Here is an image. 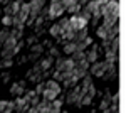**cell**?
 <instances>
[{
	"label": "cell",
	"mask_w": 126,
	"mask_h": 113,
	"mask_svg": "<svg viewBox=\"0 0 126 113\" xmlns=\"http://www.w3.org/2000/svg\"><path fill=\"white\" fill-rule=\"evenodd\" d=\"M10 93L14 96H22L25 93V81H19V83H14L10 86Z\"/></svg>",
	"instance_id": "obj_7"
},
{
	"label": "cell",
	"mask_w": 126,
	"mask_h": 113,
	"mask_svg": "<svg viewBox=\"0 0 126 113\" xmlns=\"http://www.w3.org/2000/svg\"><path fill=\"white\" fill-rule=\"evenodd\" d=\"M24 63H27V56H20L19 57V64H24Z\"/></svg>",
	"instance_id": "obj_31"
},
{
	"label": "cell",
	"mask_w": 126,
	"mask_h": 113,
	"mask_svg": "<svg viewBox=\"0 0 126 113\" xmlns=\"http://www.w3.org/2000/svg\"><path fill=\"white\" fill-rule=\"evenodd\" d=\"M44 51H46V47L42 46V44H34V46H30V52H32V54H37V56H40Z\"/></svg>",
	"instance_id": "obj_19"
},
{
	"label": "cell",
	"mask_w": 126,
	"mask_h": 113,
	"mask_svg": "<svg viewBox=\"0 0 126 113\" xmlns=\"http://www.w3.org/2000/svg\"><path fill=\"white\" fill-rule=\"evenodd\" d=\"M71 59L74 61V64H79L81 61H86V52H81V51H76L72 56H71Z\"/></svg>",
	"instance_id": "obj_17"
},
{
	"label": "cell",
	"mask_w": 126,
	"mask_h": 113,
	"mask_svg": "<svg viewBox=\"0 0 126 113\" xmlns=\"http://www.w3.org/2000/svg\"><path fill=\"white\" fill-rule=\"evenodd\" d=\"M35 39H37V36H35V34H32V36H30L27 41H24V42H25V44H29V46H34V44H35Z\"/></svg>",
	"instance_id": "obj_29"
},
{
	"label": "cell",
	"mask_w": 126,
	"mask_h": 113,
	"mask_svg": "<svg viewBox=\"0 0 126 113\" xmlns=\"http://www.w3.org/2000/svg\"><path fill=\"white\" fill-rule=\"evenodd\" d=\"M62 52L67 54V56H72V54L76 52V42H66V44L62 46Z\"/></svg>",
	"instance_id": "obj_13"
},
{
	"label": "cell",
	"mask_w": 126,
	"mask_h": 113,
	"mask_svg": "<svg viewBox=\"0 0 126 113\" xmlns=\"http://www.w3.org/2000/svg\"><path fill=\"white\" fill-rule=\"evenodd\" d=\"M96 36L99 39H103V41H104L106 36H108V29H104L103 25H97V27H96Z\"/></svg>",
	"instance_id": "obj_20"
},
{
	"label": "cell",
	"mask_w": 126,
	"mask_h": 113,
	"mask_svg": "<svg viewBox=\"0 0 126 113\" xmlns=\"http://www.w3.org/2000/svg\"><path fill=\"white\" fill-rule=\"evenodd\" d=\"M46 2L44 0H34V2H29V7H30V12H29V19L35 20V17L40 14V10L44 9Z\"/></svg>",
	"instance_id": "obj_5"
},
{
	"label": "cell",
	"mask_w": 126,
	"mask_h": 113,
	"mask_svg": "<svg viewBox=\"0 0 126 113\" xmlns=\"http://www.w3.org/2000/svg\"><path fill=\"white\" fill-rule=\"evenodd\" d=\"M118 19L119 17H116V15H103V24L101 25L104 29H111L118 24Z\"/></svg>",
	"instance_id": "obj_8"
},
{
	"label": "cell",
	"mask_w": 126,
	"mask_h": 113,
	"mask_svg": "<svg viewBox=\"0 0 126 113\" xmlns=\"http://www.w3.org/2000/svg\"><path fill=\"white\" fill-rule=\"evenodd\" d=\"M29 12H30L29 3H24V2H22L20 10H19V14H17V17H19V19L24 22V25H25V22H27V19H29Z\"/></svg>",
	"instance_id": "obj_9"
},
{
	"label": "cell",
	"mask_w": 126,
	"mask_h": 113,
	"mask_svg": "<svg viewBox=\"0 0 126 113\" xmlns=\"http://www.w3.org/2000/svg\"><path fill=\"white\" fill-rule=\"evenodd\" d=\"M62 3H64V7H66V12H69L71 15H78L79 12H81V5H79V2H74V0H62Z\"/></svg>",
	"instance_id": "obj_6"
},
{
	"label": "cell",
	"mask_w": 126,
	"mask_h": 113,
	"mask_svg": "<svg viewBox=\"0 0 126 113\" xmlns=\"http://www.w3.org/2000/svg\"><path fill=\"white\" fill-rule=\"evenodd\" d=\"M57 96H59V93H56V91H50V90H44V91H42V98H44L46 101H54Z\"/></svg>",
	"instance_id": "obj_14"
},
{
	"label": "cell",
	"mask_w": 126,
	"mask_h": 113,
	"mask_svg": "<svg viewBox=\"0 0 126 113\" xmlns=\"http://www.w3.org/2000/svg\"><path fill=\"white\" fill-rule=\"evenodd\" d=\"M61 32H62V30H61V27L57 25V22H56V24H52V25L49 27V36H50V37H56V39H57L59 36H61Z\"/></svg>",
	"instance_id": "obj_16"
},
{
	"label": "cell",
	"mask_w": 126,
	"mask_h": 113,
	"mask_svg": "<svg viewBox=\"0 0 126 113\" xmlns=\"http://www.w3.org/2000/svg\"><path fill=\"white\" fill-rule=\"evenodd\" d=\"M118 34H119V25H114V27H111V29H108V36H106V39L104 41H113V39H116L118 37Z\"/></svg>",
	"instance_id": "obj_12"
},
{
	"label": "cell",
	"mask_w": 126,
	"mask_h": 113,
	"mask_svg": "<svg viewBox=\"0 0 126 113\" xmlns=\"http://www.w3.org/2000/svg\"><path fill=\"white\" fill-rule=\"evenodd\" d=\"M12 64H14V61H12V59H3V61L0 63V68H10Z\"/></svg>",
	"instance_id": "obj_28"
},
{
	"label": "cell",
	"mask_w": 126,
	"mask_h": 113,
	"mask_svg": "<svg viewBox=\"0 0 126 113\" xmlns=\"http://www.w3.org/2000/svg\"><path fill=\"white\" fill-rule=\"evenodd\" d=\"M52 64H54V59H52L50 56H47V57H44V59L39 61V68H40L42 73H44V71H49V69L52 68Z\"/></svg>",
	"instance_id": "obj_11"
},
{
	"label": "cell",
	"mask_w": 126,
	"mask_h": 113,
	"mask_svg": "<svg viewBox=\"0 0 126 113\" xmlns=\"http://www.w3.org/2000/svg\"><path fill=\"white\" fill-rule=\"evenodd\" d=\"M24 46H25V42H24V41H19V42L15 44V47L12 49V52H14V56H15V54H19V52H20V49H22Z\"/></svg>",
	"instance_id": "obj_23"
},
{
	"label": "cell",
	"mask_w": 126,
	"mask_h": 113,
	"mask_svg": "<svg viewBox=\"0 0 126 113\" xmlns=\"http://www.w3.org/2000/svg\"><path fill=\"white\" fill-rule=\"evenodd\" d=\"M96 86L94 85H89V88H87L86 91H84V94H86V96H89V98H94V96H96Z\"/></svg>",
	"instance_id": "obj_22"
},
{
	"label": "cell",
	"mask_w": 126,
	"mask_h": 113,
	"mask_svg": "<svg viewBox=\"0 0 126 113\" xmlns=\"http://www.w3.org/2000/svg\"><path fill=\"white\" fill-rule=\"evenodd\" d=\"M91 103H93V98H89V96H86V94L81 98V105H84V106H89Z\"/></svg>",
	"instance_id": "obj_26"
},
{
	"label": "cell",
	"mask_w": 126,
	"mask_h": 113,
	"mask_svg": "<svg viewBox=\"0 0 126 113\" xmlns=\"http://www.w3.org/2000/svg\"><path fill=\"white\" fill-rule=\"evenodd\" d=\"M84 96L81 86H74V90H71L66 96V103H71V105H76V106H81V98Z\"/></svg>",
	"instance_id": "obj_3"
},
{
	"label": "cell",
	"mask_w": 126,
	"mask_h": 113,
	"mask_svg": "<svg viewBox=\"0 0 126 113\" xmlns=\"http://www.w3.org/2000/svg\"><path fill=\"white\" fill-rule=\"evenodd\" d=\"M44 86H46V90L56 91V93H59V94H61V91H62V86L59 85L57 81H54V79H47V81H44Z\"/></svg>",
	"instance_id": "obj_10"
},
{
	"label": "cell",
	"mask_w": 126,
	"mask_h": 113,
	"mask_svg": "<svg viewBox=\"0 0 126 113\" xmlns=\"http://www.w3.org/2000/svg\"><path fill=\"white\" fill-rule=\"evenodd\" d=\"M27 113H39V110H37V108H32V106H30L29 110H27Z\"/></svg>",
	"instance_id": "obj_32"
},
{
	"label": "cell",
	"mask_w": 126,
	"mask_h": 113,
	"mask_svg": "<svg viewBox=\"0 0 126 113\" xmlns=\"http://www.w3.org/2000/svg\"><path fill=\"white\" fill-rule=\"evenodd\" d=\"M109 105H111V94L106 93V96L101 98V101H99V110H106Z\"/></svg>",
	"instance_id": "obj_18"
},
{
	"label": "cell",
	"mask_w": 126,
	"mask_h": 113,
	"mask_svg": "<svg viewBox=\"0 0 126 113\" xmlns=\"http://www.w3.org/2000/svg\"><path fill=\"white\" fill-rule=\"evenodd\" d=\"M44 90H46V86H44V83L40 81V83H37V85H35V90H34V93L39 96V94H42V91H44Z\"/></svg>",
	"instance_id": "obj_24"
},
{
	"label": "cell",
	"mask_w": 126,
	"mask_h": 113,
	"mask_svg": "<svg viewBox=\"0 0 126 113\" xmlns=\"http://www.w3.org/2000/svg\"><path fill=\"white\" fill-rule=\"evenodd\" d=\"M0 22L5 25V29H9V27H12V25H14V20H12V17H10V15H2Z\"/></svg>",
	"instance_id": "obj_21"
},
{
	"label": "cell",
	"mask_w": 126,
	"mask_h": 113,
	"mask_svg": "<svg viewBox=\"0 0 126 113\" xmlns=\"http://www.w3.org/2000/svg\"><path fill=\"white\" fill-rule=\"evenodd\" d=\"M49 15H47V20H56V19H61L62 14L66 12V7L62 3V0H52L49 3Z\"/></svg>",
	"instance_id": "obj_1"
},
{
	"label": "cell",
	"mask_w": 126,
	"mask_h": 113,
	"mask_svg": "<svg viewBox=\"0 0 126 113\" xmlns=\"http://www.w3.org/2000/svg\"><path fill=\"white\" fill-rule=\"evenodd\" d=\"M5 106H7V101H5V100H0V113H3Z\"/></svg>",
	"instance_id": "obj_30"
},
{
	"label": "cell",
	"mask_w": 126,
	"mask_h": 113,
	"mask_svg": "<svg viewBox=\"0 0 126 113\" xmlns=\"http://www.w3.org/2000/svg\"><path fill=\"white\" fill-rule=\"evenodd\" d=\"M14 112H15V105H14V101H7V106H5L3 113H14Z\"/></svg>",
	"instance_id": "obj_25"
},
{
	"label": "cell",
	"mask_w": 126,
	"mask_h": 113,
	"mask_svg": "<svg viewBox=\"0 0 126 113\" xmlns=\"http://www.w3.org/2000/svg\"><path fill=\"white\" fill-rule=\"evenodd\" d=\"M0 19H2V9H0Z\"/></svg>",
	"instance_id": "obj_33"
},
{
	"label": "cell",
	"mask_w": 126,
	"mask_h": 113,
	"mask_svg": "<svg viewBox=\"0 0 126 113\" xmlns=\"http://www.w3.org/2000/svg\"><path fill=\"white\" fill-rule=\"evenodd\" d=\"M52 79H54V81H64V74H62V73H59V71H56V73H54V74H52Z\"/></svg>",
	"instance_id": "obj_27"
},
{
	"label": "cell",
	"mask_w": 126,
	"mask_h": 113,
	"mask_svg": "<svg viewBox=\"0 0 126 113\" xmlns=\"http://www.w3.org/2000/svg\"><path fill=\"white\" fill-rule=\"evenodd\" d=\"M61 113H69V112H61Z\"/></svg>",
	"instance_id": "obj_34"
},
{
	"label": "cell",
	"mask_w": 126,
	"mask_h": 113,
	"mask_svg": "<svg viewBox=\"0 0 126 113\" xmlns=\"http://www.w3.org/2000/svg\"><path fill=\"white\" fill-rule=\"evenodd\" d=\"M108 68H109V64H108L106 61H96V63H93V64L89 66L87 74L89 76H101V78H103V74L108 71Z\"/></svg>",
	"instance_id": "obj_2"
},
{
	"label": "cell",
	"mask_w": 126,
	"mask_h": 113,
	"mask_svg": "<svg viewBox=\"0 0 126 113\" xmlns=\"http://www.w3.org/2000/svg\"><path fill=\"white\" fill-rule=\"evenodd\" d=\"M86 37H89V32H87V29H82V30H78L76 32V36H74V42H82Z\"/></svg>",
	"instance_id": "obj_15"
},
{
	"label": "cell",
	"mask_w": 126,
	"mask_h": 113,
	"mask_svg": "<svg viewBox=\"0 0 126 113\" xmlns=\"http://www.w3.org/2000/svg\"><path fill=\"white\" fill-rule=\"evenodd\" d=\"M69 24H71V27L78 32V30L87 29V24H89V22H87V20H84V19H82V17L78 14V15H71V17H69Z\"/></svg>",
	"instance_id": "obj_4"
}]
</instances>
